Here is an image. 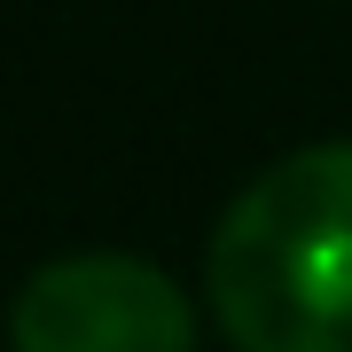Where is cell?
<instances>
[{
  "label": "cell",
  "instance_id": "cell-2",
  "mask_svg": "<svg viewBox=\"0 0 352 352\" xmlns=\"http://www.w3.org/2000/svg\"><path fill=\"white\" fill-rule=\"evenodd\" d=\"M16 352H196V314L180 282L126 251L55 258L8 305Z\"/></svg>",
  "mask_w": 352,
  "mask_h": 352
},
{
  "label": "cell",
  "instance_id": "cell-1",
  "mask_svg": "<svg viewBox=\"0 0 352 352\" xmlns=\"http://www.w3.org/2000/svg\"><path fill=\"white\" fill-rule=\"evenodd\" d=\"M204 274L243 352H352V141L274 157L219 212Z\"/></svg>",
  "mask_w": 352,
  "mask_h": 352
}]
</instances>
